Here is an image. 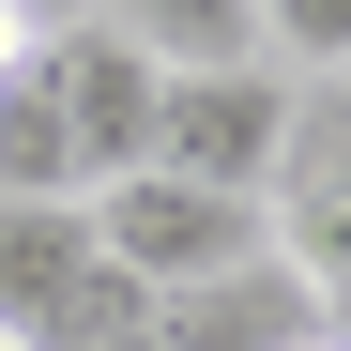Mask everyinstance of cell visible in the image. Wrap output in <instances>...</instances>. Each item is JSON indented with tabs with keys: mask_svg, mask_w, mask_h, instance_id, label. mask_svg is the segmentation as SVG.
Here are the masks:
<instances>
[{
	"mask_svg": "<svg viewBox=\"0 0 351 351\" xmlns=\"http://www.w3.org/2000/svg\"><path fill=\"white\" fill-rule=\"evenodd\" d=\"M138 153H153V62L92 16L31 31L16 77H0V199H92Z\"/></svg>",
	"mask_w": 351,
	"mask_h": 351,
	"instance_id": "6da1fadb",
	"label": "cell"
},
{
	"mask_svg": "<svg viewBox=\"0 0 351 351\" xmlns=\"http://www.w3.org/2000/svg\"><path fill=\"white\" fill-rule=\"evenodd\" d=\"M290 123H306V77L275 62H199V77H153V153L168 184H214V199H275Z\"/></svg>",
	"mask_w": 351,
	"mask_h": 351,
	"instance_id": "7a4b0ae2",
	"label": "cell"
},
{
	"mask_svg": "<svg viewBox=\"0 0 351 351\" xmlns=\"http://www.w3.org/2000/svg\"><path fill=\"white\" fill-rule=\"evenodd\" d=\"M123 321H138V290L92 245V199H0V336L16 351H92Z\"/></svg>",
	"mask_w": 351,
	"mask_h": 351,
	"instance_id": "3957f363",
	"label": "cell"
},
{
	"mask_svg": "<svg viewBox=\"0 0 351 351\" xmlns=\"http://www.w3.org/2000/svg\"><path fill=\"white\" fill-rule=\"evenodd\" d=\"M92 245L123 260L138 306H168V290H199L229 260H260L275 245V214L260 199H214V184H168V168H123V184H92Z\"/></svg>",
	"mask_w": 351,
	"mask_h": 351,
	"instance_id": "277c9868",
	"label": "cell"
},
{
	"mask_svg": "<svg viewBox=\"0 0 351 351\" xmlns=\"http://www.w3.org/2000/svg\"><path fill=\"white\" fill-rule=\"evenodd\" d=\"M260 214H275V260L321 290V336L351 351V77L290 123V168H275V199H260Z\"/></svg>",
	"mask_w": 351,
	"mask_h": 351,
	"instance_id": "5b68a950",
	"label": "cell"
},
{
	"mask_svg": "<svg viewBox=\"0 0 351 351\" xmlns=\"http://www.w3.org/2000/svg\"><path fill=\"white\" fill-rule=\"evenodd\" d=\"M138 321H153V351H321V290L260 245V260L168 290V306H138Z\"/></svg>",
	"mask_w": 351,
	"mask_h": 351,
	"instance_id": "8992f818",
	"label": "cell"
},
{
	"mask_svg": "<svg viewBox=\"0 0 351 351\" xmlns=\"http://www.w3.org/2000/svg\"><path fill=\"white\" fill-rule=\"evenodd\" d=\"M92 31H123L153 77H199V62H260V0H92Z\"/></svg>",
	"mask_w": 351,
	"mask_h": 351,
	"instance_id": "52a82bcc",
	"label": "cell"
},
{
	"mask_svg": "<svg viewBox=\"0 0 351 351\" xmlns=\"http://www.w3.org/2000/svg\"><path fill=\"white\" fill-rule=\"evenodd\" d=\"M260 62L275 77H351V0H260Z\"/></svg>",
	"mask_w": 351,
	"mask_h": 351,
	"instance_id": "ba28073f",
	"label": "cell"
},
{
	"mask_svg": "<svg viewBox=\"0 0 351 351\" xmlns=\"http://www.w3.org/2000/svg\"><path fill=\"white\" fill-rule=\"evenodd\" d=\"M0 16H16V31H62V16H92V0H0Z\"/></svg>",
	"mask_w": 351,
	"mask_h": 351,
	"instance_id": "9c48e42d",
	"label": "cell"
},
{
	"mask_svg": "<svg viewBox=\"0 0 351 351\" xmlns=\"http://www.w3.org/2000/svg\"><path fill=\"white\" fill-rule=\"evenodd\" d=\"M92 351H153V321H123V336H92Z\"/></svg>",
	"mask_w": 351,
	"mask_h": 351,
	"instance_id": "30bf717a",
	"label": "cell"
},
{
	"mask_svg": "<svg viewBox=\"0 0 351 351\" xmlns=\"http://www.w3.org/2000/svg\"><path fill=\"white\" fill-rule=\"evenodd\" d=\"M16 46H31V31H16V16H0V77H16Z\"/></svg>",
	"mask_w": 351,
	"mask_h": 351,
	"instance_id": "8fae6325",
	"label": "cell"
},
{
	"mask_svg": "<svg viewBox=\"0 0 351 351\" xmlns=\"http://www.w3.org/2000/svg\"><path fill=\"white\" fill-rule=\"evenodd\" d=\"M0 351H16V336H0Z\"/></svg>",
	"mask_w": 351,
	"mask_h": 351,
	"instance_id": "7c38bea8",
	"label": "cell"
},
{
	"mask_svg": "<svg viewBox=\"0 0 351 351\" xmlns=\"http://www.w3.org/2000/svg\"><path fill=\"white\" fill-rule=\"evenodd\" d=\"M321 351H336V336H321Z\"/></svg>",
	"mask_w": 351,
	"mask_h": 351,
	"instance_id": "4fadbf2b",
	"label": "cell"
}]
</instances>
